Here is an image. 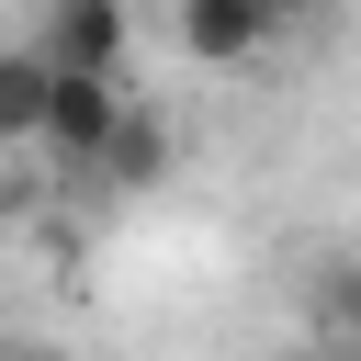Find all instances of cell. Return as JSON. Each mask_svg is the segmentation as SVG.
Returning <instances> with one entry per match:
<instances>
[{"instance_id":"6da1fadb","label":"cell","mask_w":361,"mask_h":361,"mask_svg":"<svg viewBox=\"0 0 361 361\" xmlns=\"http://www.w3.org/2000/svg\"><path fill=\"white\" fill-rule=\"evenodd\" d=\"M113 124H124V90H113V79H56V68H45V124H34V135H45V147H56L79 180L102 169Z\"/></svg>"},{"instance_id":"7a4b0ae2","label":"cell","mask_w":361,"mask_h":361,"mask_svg":"<svg viewBox=\"0 0 361 361\" xmlns=\"http://www.w3.org/2000/svg\"><path fill=\"white\" fill-rule=\"evenodd\" d=\"M56 79H124V0H45V45Z\"/></svg>"},{"instance_id":"3957f363","label":"cell","mask_w":361,"mask_h":361,"mask_svg":"<svg viewBox=\"0 0 361 361\" xmlns=\"http://www.w3.org/2000/svg\"><path fill=\"white\" fill-rule=\"evenodd\" d=\"M271 45V23L248 11V0H180V56L192 68H237V56H259Z\"/></svg>"},{"instance_id":"277c9868","label":"cell","mask_w":361,"mask_h":361,"mask_svg":"<svg viewBox=\"0 0 361 361\" xmlns=\"http://www.w3.org/2000/svg\"><path fill=\"white\" fill-rule=\"evenodd\" d=\"M45 124V56L34 45H0V147H23Z\"/></svg>"},{"instance_id":"5b68a950","label":"cell","mask_w":361,"mask_h":361,"mask_svg":"<svg viewBox=\"0 0 361 361\" xmlns=\"http://www.w3.org/2000/svg\"><path fill=\"white\" fill-rule=\"evenodd\" d=\"M158 158H169V135H158V124H147V113H124V124H113V147H102V169H90V180H147V169H158Z\"/></svg>"},{"instance_id":"8992f818","label":"cell","mask_w":361,"mask_h":361,"mask_svg":"<svg viewBox=\"0 0 361 361\" xmlns=\"http://www.w3.org/2000/svg\"><path fill=\"white\" fill-rule=\"evenodd\" d=\"M0 361H68V350H45V338H23V350H0Z\"/></svg>"},{"instance_id":"52a82bcc","label":"cell","mask_w":361,"mask_h":361,"mask_svg":"<svg viewBox=\"0 0 361 361\" xmlns=\"http://www.w3.org/2000/svg\"><path fill=\"white\" fill-rule=\"evenodd\" d=\"M248 11H259V23H282V11H293V0H248Z\"/></svg>"},{"instance_id":"ba28073f","label":"cell","mask_w":361,"mask_h":361,"mask_svg":"<svg viewBox=\"0 0 361 361\" xmlns=\"http://www.w3.org/2000/svg\"><path fill=\"white\" fill-rule=\"evenodd\" d=\"M169 11H180V0H169Z\"/></svg>"}]
</instances>
